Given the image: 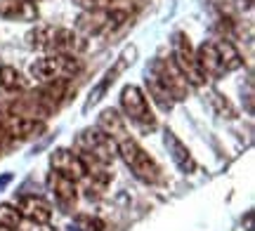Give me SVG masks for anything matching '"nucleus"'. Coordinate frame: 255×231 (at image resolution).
<instances>
[{
    "mask_svg": "<svg viewBox=\"0 0 255 231\" xmlns=\"http://www.w3.org/2000/svg\"><path fill=\"white\" fill-rule=\"evenodd\" d=\"M26 40L33 50H40L47 55H81L88 47L85 38L76 33L73 28L52 26V24H43V26L28 31Z\"/></svg>",
    "mask_w": 255,
    "mask_h": 231,
    "instance_id": "obj_1",
    "label": "nucleus"
},
{
    "mask_svg": "<svg viewBox=\"0 0 255 231\" xmlns=\"http://www.w3.org/2000/svg\"><path fill=\"white\" fill-rule=\"evenodd\" d=\"M144 85H146V94L151 97V102L161 109V111H170L175 104V99H173V94L168 92V87H165L156 76H151L149 71H146V78H144Z\"/></svg>",
    "mask_w": 255,
    "mask_h": 231,
    "instance_id": "obj_18",
    "label": "nucleus"
},
{
    "mask_svg": "<svg viewBox=\"0 0 255 231\" xmlns=\"http://www.w3.org/2000/svg\"><path fill=\"white\" fill-rule=\"evenodd\" d=\"M0 17L12 21H33L38 19V5L36 0H0Z\"/></svg>",
    "mask_w": 255,
    "mask_h": 231,
    "instance_id": "obj_16",
    "label": "nucleus"
},
{
    "mask_svg": "<svg viewBox=\"0 0 255 231\" xmlns=\"http://www.w3.org/2000/svg\"><path fill=\"white\" fill-rule=\"evenodd\" d=\"M47 189L52 191L57 205L62 208L64 213H71L76 208V201H78V189H76V182H71L69 177L59 175V172H50L47 175Z\"/></svg>",
    "mask_w": 255,
    "mask_h": 231,
    "instance_id": "obj_12",
    "label": "nucleus"
},
{
    "mask_svg": "<svg viewBox=\"0 0 255 231\" xmlns=\"http://www.w3.org/2000/svg\"><path fill=\"white\" fill-rule=\"evenodd\" d=\"M196 59H199L201 74L206 78H222L241 69L244 59L241 52L232 45L229 40H206L196 47Z\"/></svg>",
    "mask_w": 255,
    "mask_h": 231,
    "instance_id": "obj_2",
    "label": "nucleus"
},
{
    "mask_svg": "<svg viewBox=\"0 0 255 231\" xmlns=\"http://www.w3.org/2000/svg\"><path fill=\"white\" fill-rule=\"evenodd\" d=\"M76 154H78V156L95 158V160H100V163L111 165L114 158L119 156V144H116L109 135H104L102 130L85 128L81 135L76 137Z\"/></svg>",
    "mask_w": 255,
    "mask_h": 231,
    "instance_id": "obj_7",
    "label": "nucleus"
},
{
    "mask_svg": "<svg viewBox=\"0 0 255 231\" xmlns=\"http://www.w3.org/2000/svg\"><path fill=\"white\" fill-rule=\"evenodd\" d=\"M121 111H123V118L130 120L142 132H154L158 125L146 94L137 85H126L121 90Z\"/></svg>",
    "mask_w": 255,
    "mask_h": 231,
    "instance_id": "obj_4",
    "label": "nucleus"
},
{
    "mask_svg": "<svg viewBox=\"0 0 255 231\" xmlns=\"http://www.w3.org/2000/svg\"><path fill=\"white\" fill-rule=\"evenodd\" d=\"M119 156L123 158V163L130 167V172H132L139 182H144V184L161 182V177H163L161 165H158L132 137H126L123 142H119Z\"/></svg>",
    "mask_w": 255,
    "mask_h": 231,
    "instance_id": "obj_3",
    "label": "nucleus"
},
{
    "mask_svg": "<svg viewBox=\"0 0 255 231\" xmlns=\"http://www.w3.org/2000/svg\"><path fill=\"white\" fill-rule=\"evenodd\" d=\"M19 215L33 224H47L52 220V208L38 196H21L17 201Z\"/></svg>",
    "mask_w": 255,
    "mask_h": 231,
    "instance_id": "obj_14",
    "label": "nucleus"
},
{
    "mask_svg": "<svg viewBox=\"0 0 255 231\" xmlns=\"http://www.w3.org/2000/svg\"><path fill=\"white\" fill-rule=\"evenodd\" d=\"M73 229L76 231H104V222L100 217H92V215H78L73 220Z\"/></svg>",
    "mask_w": 255,
    "mask_h": 231,
    "instance_id": "obj_22",
    "label": "nucleus"
},
{
    "mask_svg": "<svg viewBox=\"0 0 255 231\" xmlns=\"http://www.w3.org/2000/svg\"><path fill=\"white\" fill-rule=\"evenodd\" d=\"M126 19H128V12L119 7L83 9L78 21H76V33H81L83 38L102 36V33H109L114 28H119Z\"/></svg>",
    "mask_w": 255,
    "mask_h": 231,
    "instance_id": "obj_6",
    "label": "nucleus"
},
{
    "mask_svg": "<svg viewBox=\"0 0 255 231\" xmlns=\"http://www.w3.org/2000/svg\"><path fill=\"white\" fill-rule=\"evenodd\" d=\"M50 165H52L55 172L69 177L71 182H83L85 179V163L71 149H57L55 154L50 156Z\"/></svg>",
    "mask_w": 255,
    "mask_h": 231,
    "instance_id": "obj_11",
    "label": "nucleus"
},
{
    "mask_svg": "<svg viewBox=\"0 0 255 231\" xmlns=\"http://www.w3.org/2000/svg\"><path fill=\"white\" fill-rule=\"evenodd\" d=\"M83 71V62L78 59V55H45L36 59L28 74L31 78H36L40 83L47 80H57V78H66L71 80L73 76H78Z\"/></svg>",
    "mask_w": 255,
    "mask_h": 231,
    "instance_id": "obj_5",
    "label": "nucleus"
},
{
    "mask_svg": "<svg viewBox=\"0 0 255 231\" xmlns=\"http://www.w3.org/2000/svg\"><path fill=\"white\" fill-rule=\"evenodd\" d=\"M12 142H14V139H9L7 132L0 128V154H2V151H7V149L12 147Z\"/></svg>",
    "mask_w": 255,
    "mask_h": 231,
    "instance_id": "obj_24",
    "label": "nucleus"
},
{
    "mask_svg": "<svg viewBox=\"0 0 255 231\" xmlns=\"http://www.w3.org/2000/svg\"><path fill=\"white\" fill-rule=\"evenodd\" d=\"M151 76H156L161 83L168 87V92L173 94L175 102H182V99H187V94H189L191 85L184 80V76L180 74V69L175 66V62L168 57V59H163V57H156L154 62L149 64V69H146Z\"/></svg>",
    "mask_w": 255,
    "mask_h": 231,
    "instance_id": "obj_9",
    "label": "nucleus"
},
{
    "mask_svg": "<svg viewBox=\"0 0 255 231\" xmlns=\"http://www.w3.org/2000/svg\"><path fill=\"white\" fill-rule=\"evenodd\" d=\"M0 128L7 132L9 139H28V137H33V135H38V132H43L45 123L21 118V116L12 113L9 109L2 106V109H0Z\"/></svg>",
    "mask_w": 255,
    "mask_h": 231,
    "instance_id": "obj_10",
    "label": "nucleus"
},
{
    "mask_svg": "<svg viewBox=\"0 0 255 231\" xmlns=\"http://www.w3.org/2000/svg\"><path fill=\"white\" fill-rule=\"evenodd\" d=\"M0 231H17V229H5V227H0Z\"/></svg>",
    "mask_w": 255,
    "mask_h": 231,
    "instance_id": "obj_25",
    "label": "nucleus"
},
{
    "mask_svg": "<svg viewBox=\"0 0 255 231\" xmlns=\"http://www.w3.org/2000/svg\"><path fill=\"white\" fill-rule=\"evenodd\" d=\"M163 142H165V149H168V154H170V158L175 160V165L180 167L182 172L191 175V172L196 170V160H194V156H191V151H189V149L184 147L182 142L177 139V135H175V132H170V130H165Z\"/></svg>",
    "mask_w": 255,
    "mask_h": 231,
    "instance_id": "obj_15",
    "label": "nucleus"
},
{
    "mask_svg": "<svg viewBox=\"0 0 255 231\" xmlns=\"http://www.w3.org/2000/svg\"><path fill=\"white\" fill-rule=\"evenodd\" d=\"M19 222H21V215H19L17 205H9V203L0 205V227H5V229H17Z\"/></svg>",
    "mask_w": 255,
    "mask_h": 231,
    "instance_id": "obj_21",
    "label": "nucleus"
},
{
    "mask_svg": "<svg viewBox=\"0 0 255 231\" xmlns=\"http://www.w3.org/2000/svg\"><path fill=\"white\" fill-rule=\"evenodd\" d=\"M97 130H102L104 135H109L116 144L123 142L128 135V128H126V118L121 116L116 109H104V111L97 116Z\"/></svg>",
    "mask_w": 255,
    "mask_h": 231,
    "instance_id": "obj_17",
    "label": "nucleus"
},
{
    "mask_svg": "<svg viewBox=\"0 0 255 231\" xmlns=\"http://www.w3.org/2000/svg\"><path fill=\"white\" fill-rule=\"evenodd\" d=\"M170 59L175 62V66L180 69V74L184 76V80L191 85V87H201L206 83V76L201 74L199 59H196V50L189 43V36L177 31L173 36V55Z\"/></svg>",
    "mask_w": 255,
    "mask_h": 231,
    "instance_id": "obj_8",
    "label": "nucleus"
},
{
    "mask_svg": "<svg viewBox=\"0 0 255 231\" xmlns=\"http://www.w3.org/2000/svg\"><path fill=\"white\" fill-rule=\"evenodd\" d=\"M0 90L9 94L26 92L28 90V78L14 66H0Z\"/></svg>",
    "mask_w": 255,
    "mask_h": 231,
    "instance_id": "obj_20",
    "label": "nucleus"
},
{
    "mask_svg": "<svg viewBox=\"0 0 255 231\" xmlns=\"http://www.w3.org/2000/svg\"><path fill=\"white\" fill-rule=\"evenodd\" d=\"M132 57H135V50H132V47H130V50H126V52H123V55L119 57V62H116V66L107 71V76H104V80H102V83L97 85V90H95V92L90 94V102H88V106H92V104H97V102H100V99H102V94L107 92V87H109V85H114V80H116V76H119L121 71H123V69H126V66L130 64V62H132Z\"/></svg>",
    "mask_w": 255,
    "mask_h": 231,
    "instance_id": "obj_19",
    "label": "nucleus"
},
{
    "mask_svg": "<svg viewBox=\"0 0 255 231\" xmlns=\"http://www.w3.org/2000/svg\"><path fill=\"white\" fill-rule=\"evenodd\" d=\"M69 90H71V80L66 78H57V80H47L38 87V92H33L38 97V102L43 104L45 109L55 111L57 106L69 97Z\"/></svg>",
    "mask_w": 255,
    "mask_h": 231,
    "instance_id": "obj_13",
    "label": "nucleus"
},
{
    "mask_svg": "<svg viewBox=\"0 0 255 231\" xmlns=\"http://www.w3.org/2000/svg\"><path fill=\"white\" fill-rule=\"evenodd\" d=\"M83 9H92V7H109V2L114 0H76Z\"/></svg>",
    "mask_w": 255,
    "mask_h": 231,
    "instance_id": "obj_23",
    "label": "nucleus"
}]
</instances>
